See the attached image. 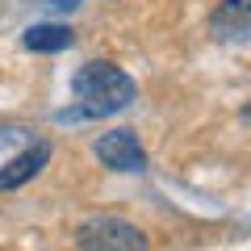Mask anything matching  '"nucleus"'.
<instances>
[{"label":"nucleus","instance_id":"obj_3","mask_svg":"<svg viewBox=\"0 0 251 251\" xmlns=\"http://www.w3.org/2000/svg\"><path fill=\"white\" fill-rule=\"evenodd\" d=\"M92 151H97V159L105 163V168H113V172H143L147 168V151H143V143H138L134 130H105Z\"/></svg>","mask_w":251,"mask_h":251},{"label":"nucleus","instance_id":"obj_7","mask_svg":"<svg viewBox=\"0 0 251 251\" xmlns=\"http://www.w3.org/2000/svg\"><path fill=\"white\" fill-rule=\"evenodd\" d=\"M46 4H59V9H75V4H84V0H46Z\"/></svg>","mask_w":251,"mask_h":251},{"label":"nucleus","instance_id":"obj_5","mask_svg":"<svg viewBox=\"0 0 251 251\" xmlns=\"http://www.w3.org/2000/svg\"><path fill=\"white\" fill-rule=\"evenodd\" d=\"M247 34H251V0H222L214 13V38L243 42Z\"/></svg>","mask_w":251,"mask_h":251},{"label":"nucleus","instance_id":"obj_6","mask_svg":"<svg viewBox=\"0 0 251 251\" xmlns=\"http://www.w3.org/2000/svg\"><path fill=\"white\" fill-rule=\"evenodd\" d=\"M75 42V34L67 25H34V29H25V46L29 50H67V46Z\"/></svg>","mask_w":251,"mask_h":251},{"label":"nucleus","instance_id":"obj_4","mask_svg":"<svg viewBox=\"0 0 251 251\" xmlns=\"http://www.w3.org/2000/svg\"><path fill=\"white\" fill-rule=\"evenodd\" d=\"M50 155H54V147L46 143V138H42V143H34V147H25L17 159H9L4 168H0V193H13V188L29 184V180L50 163Z\"/></svg>","mask_w":251,"mask_h":251},{"label":"nucleus","instance_id":"obj_1","mask_svg":"<svg viewBox=\"0 0 251 251\" xmlns=\"http://www.w3.org/2000/svg\"><path fill=\"white\" fill-rule=\"evenodd\" d=\"M72 88H75V97H80L84 117L117 113V109L134 105V97H138V84L130 80V75H126L117 63H109V59H92V63H84L80 72H75Z\"/></svg>","mask_w":251,"mask_h":251},{"label":"nucleus","instance_id":"obj_2","mask_svg":"<svg viewBox=\"0 0 251 251\" xmlns=\"http://www.w3.org/2000/svg\"><path fill=\"white\" fill-rule=\"evenodd\" d=\"M80 251H151V243L134 222L97 214L80 226Z\"/></svg>","mask_w":251,"mask_h":251}]
</instances>
